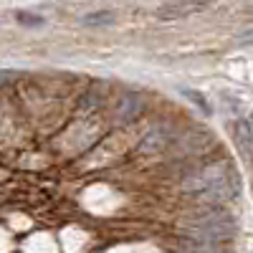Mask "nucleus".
<instances>
[{"label":"nucleus","instance_id":"6","mask_svg":"<svg viewBox=\"0 0 253 253\" xmlns=\"http://www.w3.org/2000/svg\"><path fill=\"white\" fill-rule=\"evenodd\" d=\"M114 13L112 10H94V13H84L81 18H79V23L81 26H112L114 23Z\"/></svg>","mask_w":253,"mask_h":253},{"label":"nucleus","instance_id":"4","mask_svg":"<svg viewBox=\"0 0 253 253\" xmlns=\"http://www.w3.org/2000/svg\"><path fill=\"white\" fill-rule=\"evenodd\" d=\"M170 126L167 124H155V126H150V129L144 132V137L139 139V147L137 150L142 152V155H155V152H162L167 144H170Z\"/></svg>","mask_w":253,"mask_h":253},{"label":"nucleus","instance_id":"8","mask_svg":"<svg viewBox=\"0 0 253 253\" xmlns=\"http://www.w3.org/2000/svg\"><path fill=\"white\" fill-rule=\"evenodd\" d=\"M187 253H228L223 246L215 243H195V241H187Z\"/></svg>","mask_w":253,"mask_h":253},{"label":"nucleus","instance_id":"2","mask_svg":"<svg viewBox=\"0 0 253 253\" xmlns=\"http://www.w3.org/2000/svg\"><path fill=\"white\" fill-rule=\"evenodd\" d=\"M180 230H182V236L187 241L223 246L225 241L233 238L236 223H233V215H230V213L215 208V210H205V213H200L195 218H187L180 225Z\"/></svg>","mask_w":253,"mask_h":253},{"label":"nucleus","instance_id":"1","mask_svg":"<svg viewBox=\"0 0 253 253\" xmlns=\"http://www.w3.org/2000/svg\"><path fill=\"white\" fill-rule=\"evenodd\" d=\"M182 193H193V195H208L213 200H230L238 195V177L223 162L205 165L200 170L190 172L182 180Z\"/></svg>","mask_w":253,"mask_h":253},{"label":"nucleus","instance_id":"11","mask_svg":"<svg viewBox=\"0 0 253 253\" xmlns=\"http://www.w3.org/2000/svg\"><path fill=\"white\" fill-rule=\"evenodd\" d=\"M185 96H190V99H193V104H195V107H200L205 114H210V107H208V101H205V96H200L198 91H193V89H180Z\"/></svg>","mask_w":253,"mask_h":253},{"label":"nucleus","instance_id":"9","mask_svg":"<svg viewBox=\"0 0 253 253\" xmlns=\"http://www.w3.org/2000/svg\"><path fill=\"white\" fill-rule=\"evenodd\" d=\"M236 134H238V144L246 147L248 152H253V137H251V132H248V124H246V122H241V124L236 126Z\"/></svg>","mask_w":253,"mask_h":253},{"label":"nucleus","instance_id":"5","mask_svg":"<svg viewBox=\"0 0 253 253\" xmlns=\"http://www.w3.org/2000/svg\"><path fill=\"white\" fill-rule=\"evenodd\" d=\"M101 99H104V86L94 84V86H89V89H86V94L81 96V104H79L76 114H89V112H94V109L99 107V104H101Z\"/></svg>","mask_w":253,"mask_h":253},{"label":"nucleus","instance_id":"10","mask_svg":"<svg viewBox=\"0 0 253 253\" xmlns=\"http://www.w3.org/2000/svg\"><path fill=\"white\" fill-rule=\"evenodd\" d=\"M15 18H18V23H20V26H33V28L43 26V18H41V15H31V13H26V10L15 13Z\"/></svg>","mask_w":253,"mask_h":253},{"label":"nucleus","instance_id":"7","mask_svg":"<svg viewBox=\"0 0 253 253\" xmlns=\"http://www.w3.org/2000/svg\"><path fill=\"white\" fill-rule=\"evenodd\" d=\"M195 10H203V5H162V8H157V15L160 18H177V15L195 13Z\"/></svg>","mask_w":253,"mask_h":253},{"label":"nucleus","instance_id":"12","mask_svg":"<svg viewBox=\"0 0 253 253\" xmlns=\"http://www.w3.org/2000/svg\"><path fill=\"white\" fill-rule=\"evenodd\" d=\"M238 43H253V28H246V31H241L238 33Z\"/></svg>","mask_w":253,"mask_h":253},{"label":"nucleus","instance_id":"3","mask_svg":"<svg viewBox=\"0 0 253 253\" xmlns=\"http://www.w3.org/2000/svg\"><path fill=\"white\" fill-rule=\"evenodd\" d=\"M144 109V101L137 91H126L119 96V101L114 104V112H112V119L117 124H126V122H132L139 117V112Z\"/></svg>","mask_w":253,"mask_h":253}]
</instances>
